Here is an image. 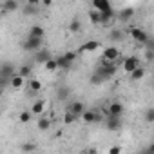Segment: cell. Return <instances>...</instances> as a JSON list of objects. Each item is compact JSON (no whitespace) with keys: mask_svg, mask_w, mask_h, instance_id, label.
<instances>
[{"mask_svg":"<svg viewBox=\"0 0 154 154\" xmlns=\"http://www.w3.org/2000/svg\"><path fill=\"white\" fill-rule=\"evenodd\" d=\"M114 74H116V65L111 63V62L102 60V65L96 69V74H94V76H96L100 82H105V80H111Z\"/></svg>","mask_w":154,"mask_h":154,"instance_id":"cell-1","label":"cell"},{"mask_svg":"<svg viewBox=\"0 0 154 154\" xmlns=\"http://www.w3.org/2000/svg\"><path fill=\"white\" fill-rule=\"evenodd\" d=\"M22 47H24V51L36 53V51L42 49V40H40V38H31V36H27V38L22 42Z\"/></svg>","mask_w":154,"mask_h":154,"instance_id":"cell-2","label":"cell"},{"mask_svg":"<svg viewBox=\"0 0 154 154\" xmlns=\"http://www.w3.org/2000/svg\"><path fill=\"white\" fill-rule=\"evenodd\" d=\"M129 33H131L132 40L138 42V44H147V42H149V35H147L143 29H140V27H131Z\"/></svg>","mask_w":154,"mask_h":154,"instance_id":"cell-3","label":"cell"},{"mask_svg":"<svg viewBox=\"0 0 154 154\" xmlns=\"http://www.w3.org/2000/svg\"><path fill=\"white\" fill-rule=\"evenodd\" d=\"M140 67V58L138 56H127L125 60H123V71L125 72H132L134 69H138Z\"/></svg>","mask_w":154,"mask_h":154,"instance_id":"cell-4","label":"cell"},{"mask_svg":"<svg viewBox=\"0 0 154 154\" xmlns=\"http://www.w3.org/2000/svg\"><path fill=\"white\" fill-rule=\"evenodd\" d=\"M17 74V71H15V67L11 65V63H2L0 65V78H6V80H11L13 76Z\"/></svg>","mask_w":154,"mask_h":154,"instance_id":"cell-5","label":"cell"},{"mask_svg":"<svg viewBox=\"0 0 154 154\" xmlns=\"http://www.w3.org/2000/svg\"><path fill=\"white\" fill-rule=\"evenodd\" d=\"M118 56H120V51L111 45V47H105V49H103V56H102V58H103L105 62H111V63H112Z\"/></svg>","mask_w":154,"mask_h":154,"instance_id":"cell-6","label":"cell"},{"mask_svg":"<svg viewBox=\"0 0 154 154\" xmlns=\"http://www.w3.org/2000/svg\"><path fill=\"white\" fill-rule=\"evenodd\" d=\"M125 112V107L120 103V102H112L109 105V116H114V118H122V114Z\"/></svg>","mask_w":154,"mask_h":154,"instance_id":"cell-7","label":"cell"},{"mask_svg":"<svg viewBox=\"0 0 154 154\" xmlns=\"http://www.w3.org/2000/svg\"><path fill=\"white\" fill-rule=\"evenodd\" d=\"M53 56H51V53H49V49H40V51H36L35 53V62L36 63H45L47 60H51Z\"/></svg>","mask_w":154,"mask_h":154,"instance_id":"cell-8","label":"cell"},{"mask_svg":"<svg viewBox=\"0 0 154 154\" xmlns=\"http://www.w3.org/2000/svg\"><path fill=\"white\" fill-rule=\"evenodd\" d=\"M85 111V107H84V102H72L71 105H69V111L67 112H71L72 116H82V112Z\"/></svg>","mask_w":154,"mask_h":154,"instance_id":"cell-9","label":"cell"},{"mask_svg":"<svg viewBox=\"0 0 154 154\" xmlns=\"http://www.w3.org/2000/svg\"><path fill=\"white\" fill-rule=\"evenodd\" d=\"M93 8H94V11H98V13H105V11L112 9L107 0H93Z\"/></svg>","mask_w":154,"mask_h":154,"instance_id":"cell-10","label":"cell"},{"mask_svg":"<svg viewBox=\"0 0 154 154\" xmlns=\"http://www.w3.org/2000/svg\"><path fill=\"white\" fill-rule=\"evenodd\" d=\"M100 47V42L98 40H87L82 47H80V53H93Z\"/></svg>","mask_w":154,"mask_h":154,"instance_id":"cell-11","label":"cell"},{"mask_svg":"<svg viewBox=\"0 0 154 154\" xmlns=\"http://www.w3.org/2000/svg\"><path fill=\"white\" fill-rule=\"evenodd\" d=\"M38 2L36 0H27V4L24 6V15H36L38 13Z\"/></svg>","mask_w":154,"mask_h":154,"instance_id":"cell-12","label":"cell"},{"mask_svg":"<svg viewBox=\"0 0 154 154\" xmlns=\"http://www.w3.org/2000/svg\"><path fill=\"white\" fill-rule=\"evenodd\" d=\"M107 38H109L111 42H122V40L125 38V33H123L122 29H111L109 35H107Z\"/></svg>","mask_w":154,"mask_h":154,"instance_id":"cell-13","label":"cell"},{"mask_svg":"<svg viewBox=\"0 0 154 154\" xmlns=\"http://www.w3.org/2000/svg\"><path fill=\"white\" fill-rule=\"evenodd\" d=\"M44 109H45V103H44L42 100H36V102L33 103V107H31L29 112H31L33 116H42V114H44Z\"/></svg>","mask_w":154,"mask_h":154,"instance_id":"cell-14","label":"cell"},{"mask_svg":"<svg viewBox=\"0 0 154 154\" xmlns=\"http://www.w3.org/2000/svg\"><path fill=\"white\" fill-rule=\"evenodd\" d=\"M44 35H45V31H44V27H42V26H33V27L29 29V35H27V36L44 40Z\"/></svg>","mask_w":154,"mask_h":154,"instance_id":"cell-15","label":"cell"},{"mask_svg":"<svg viewBox=\"0 0 154 154\" xmlns=\"http://www.w3.org/2000/svg\"><path fill=\"white\" fill-rule=\"evenodd\" d=\"M82 120H84L85 123H94V122L100 120V116H98L94 111H84V112H82Z\"/></svg>","mask_w":154,"mask_h":154,"instance_id":"cell-16","label":"cell"},{"mask_svg":"<svg viewBox=\"0 0 154 154\" xmlns=\"http://www.w3.org/2000/svg\"><path fill=\"white\" fill-rule=\"evenodd\" d=\"M120 127H122V118H114V116L107 118V129L109 131H118Z\"/></svg>","mask_w":154,"mask_h":154,"instance_id":"cell-17","label":"cell"},{"mask_svg":"<svg viewBox=\"0 0 154 154\" xmlns=\"http://www.w3.org/2000/svg\"><path fill=\"white\" fill-rule=\"evenodd\" d=\"M24 85H26V80L22 78V76H18V74H15L9 80V87H13V89H22Z\"/></svg>","mask_w":154,"mask_h":154,"instance_id":"cell-18","label":"cell"},{"mask_svg":"<svg viewBox=\"0 0 154 154\" xmlns=\"http://www.w3.org/2000/svg\"><path fill=\"white\" fill-rule=\"evenodd\" d=\"M54 60H56V65H58V69H62V71H67V69L71 67V62H67V58H65L63 54L56 56Z\"/></svg>","mask_w":154,"mask_h":154,"instance_id":"cell-19","label":"cell"},{"mask_svg":"<svg viewBox=\"0 0 154 154\" xmlns=\"http://www.w3.org/2000/svg\"><path fill=\"white\" fill-rule=\"evenodd\" d=\"M38 131H49L51 127V120L49 118H44V116H38V123H36Z\"/></svg>","mask_w":154,"mask_h":154,"instance_id":"cell-20","label":"cell"},{"mask_svg":"<svg viewBox=\"0 0 154 154\" xmlns=\"http://www.w3.org/2000/svg\"><path fill=\"white\" fill-rule=\"evenodd\" d=\"M27 87H29V91H31V93H38V91L42 89V82H40V80H36V78H33V80H29V82H27Z\"/></svg>","mask_w":154,"mask_h":154,"instance_id":"cell-21","label":"cell"},{"mask_svg":"<svg viewBox=\"0 0 154 154\" xmlns=\"http://www.w3.org/2000/svg\"><path fill=\"white\" fill-rule=\"evenodd\" d=\"M112 17H114V11L112 9H109L105 13H100V24H109L112 20Z\"/></svg>","mask_w":154,"mask_h":154,"instance_id":"cell-22","label":"cell"},{"mask_svg":"<svg viewBox=\"0 0 154 154\" xmlns=\"http://www.w3.org/2000/svg\"><path fill=\"white\" fill-rule=\"evenodd\" d=\"M143 76H145V69H143L141 65H140L138 69H134V71L131 72V78H132V80H141Z\"/></svg>","mask_w":154,"mask_h":154,"instance_id":"cell-23","label":"cell"},{"mask_svg":"<svg viewBox=\"0 0 154 154\" xmlns=\"http://www.w3.org/2000/svg\"><path fill=\"white\" fill-rule=\"evenodd\" d=\"M132 13H134V9H132V8H127V9H122V11H120V20H123V22H127V20H131V17H132Z\"/></svg>","mask_w":154,"mask_h":154,"instance_id":"cell-24","label":"cell"},{"mask_svg":"<svg viewBox=\"0 0 154 154\" xmlns=\"http://www.w3.org/2000/svg\"><path fill=\"white\" fill-rule=\"evenodd\" d=\"M31 72H33V71H31V67H29V65H22V67L18 69V72H17V74H18V76H22V78L26 80V78H29V76H31Z\"/></svg>","mask_w":154,"mask_h":154,"instance_id":"cell-25","label":"cell"},{"mask_svg":"<svg viewBox=\"0 0 154 154\" xmlns=\"http://www.w3.org/2000/svg\"><path fill=\"white\" fill-rule=\"evenodd\" d=\"M4 9L6 11H17L18 9V2H15V0H8V2H4Z\"/></svg>","mask_w":154,"mask_h":154,"instance_id":"cell-26","label":"cell"},{"mask_svg":"<svg viewBox=\"0 0 154 154\" xmlns=\"http://www.w3.org/2000/svg\"><path fill=\"white\" fill-rule=\"evenodd\" d=\"M44 67H45L47 71H56V69H58V65H56V60H54V58L47 60V62L44 63Z\"/></svg>","mask_w":154,"mask_h":154,"instance_id":"cell-27","label":"cell"},{"mask_svg":"<svg viewBox=\"0 0 154 154\" xmlns=\"http://www.w3.org/2000/svg\"><path fill=\"white\" fill-rule=\"evenodd\" d=\"M69 31H71V33H78V31H80V20L74 18V20L69 24Z\"/></svg>","mask_w":154,"mask_h":154,"instance_id":"cell-28","label":"cell"},{"mask_svg":"<svg viewBox=\"0 0 154 154\" xmlns=\"http://www.w3.org/2000/svg\"><path fill=\"white\" fill-rule=\"evenodd\" d=\"M69 93H71V91H69V87H65V85H63V87H60V89H58V98H60V100H65V98L69 96Z\"/></svg>","mask_w":154,"mask_h":154,"instance_id":"cell-29","label":"cell"},{"mask_svg":"<svg viewBox=\"0 0 154 154\" xmlns=\"http://www.w3.org/2000/svg\"><path fill=\"white\" fill-rule=\"evenodd\" d=\"M31 116H33V114H31L29 111H22V112L18 114V120H20L22 123H26V122H29V120H31Z\"/></svg>","mask_w":154,"mask_h":154,"instance_id":"cell-30","label":"cell"},{"mask_svg":"<svg viewBox=\"0 0 154 154\" xmlns=\"http://www.w3.org/2000/svg\"><path fill=\"white\" fill-rule=\"evenodd\" d=\"M89 18H91L93 24H100V13L98 11H91L89 13Z\"/></svg>","mask_w":154,"mask_h":154,"instance_id":"cell-31","label":"cell"},{"mask_svg":"<svg viewBox=\"0 0 154 154\" xmlns=\"http://www.w3.org/2000/svg\"><path fill=\"white\" fill-rule=\"evenodd\" d=\"M145 120L149 122V123H152L154 122V109L150 107V109H147V112H145Z\"/></svg>","mask_w":154,"mask_h":154,"instance_id":"cell-32","label":"cell"},{"mask_svg":"<svg viewBox=\"0 0 154 154\" xmlns=\"http://www.w3.org/2000/svg\"><path fill=\"white\" fill-rule=\"evenodd\" d=\"M74 120H76V116H72L71 112H65V114H63V123H67V125H71V123H72Z\"/></svg>","mask_w":154,"mask_h":154,"instance_id":"cell-33","label":"cell"},{"mask_svg":"<svg viewBox=\"0 0 154 154\" xmlns=\"http://www.w3.org/2000/svg\"><path fill=\"white\" fill-rule=\"evenodd\" d=\"M35 149H36V147H35V143H31V141H27V143L22 145V150H24V152H33Z\"/></svg>","mask_w":154,"mask_h":154,"instance_id":"cell-34","label":"cell"},{"mask_svg":"<svg viewBox=\"0 0 154 154\" xmlns=\"http://www.w3.org/2000/svg\"><path fill=\"white\" fill-rule=\"evenodd\" d=\"M63 56H65V58H67V62H71V63H72V62L76 60V53H72V51H67V53H65Z\"/></svg>","mask_w":154,"mask_h":154,"instance_id":"cell-35","label":"cell"},{"mask_svg":"<svg viewBox=\"0 0 154 154\" xmlns=\"http://www.w3.org/2000/svg\"><path fill=\"white\" fill-rule=\"evenodd\" d=\"M109 154H122V147H120V145L111 147V149H109Z\"/></svg>","mask_w":154,"mask_h":154,"instance_id":"cell-36","label":"cell"},{"mask_svg":"<svg viewBox=\"0 0 154 154\" xmlns=\"http://www.w3.org/2000/svg\"><path fill=\"white\" fill-rule=\"evenodd\" d=\"M8 85H9V80H6V78H0V87L4 89V87H8Z\"/></svg>","mask_w":154,"mask_h":154,"instance_id":"cell-37","label":"cell"},{"mask_svg":"<svg viewBox=\"0 0 154 154\" xmlns=\"http://www.w3.org/2000/svg\"><path fill=\"white\" fill-rule=\"evenodd\" d=\"M143 154H154V145H149L147 149H145V152Z\"/></svg>","mask_w":154,"mask_h":154,"instance_id":"cell-38","label":"cell"},{"mask_svg":"<svg viewBox=\"0 0 154 154\" xmlns=\"http://www.w3.org/2000/svg\"><path fill=\"white\" fill-rule=\"evenodd\" d=\"M147 60H149V62L152 60V51H147Z\"/></svg>","mask_w":154,"mask_h":154,"instance_id":"cell-39","label":"cell"},{"mask_svg":"<svg viewBox=\"0 0 154 154\" xmlns=\"http://www.w3.org/2000/svg\"><path fill=\"white\" fill-rule=\"evenodd\" d=\"M2 94H4V89H2V87H0V96H2Z\"/></svg>","mask_w":154,"mask_h":154,"instance_id":"cell-40","label":"cell"}]
</instances>
